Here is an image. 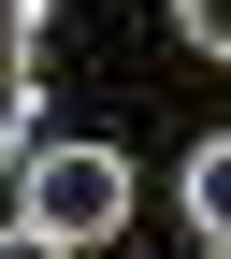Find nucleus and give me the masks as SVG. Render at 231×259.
I'll return each instance as SVG.
<instances>
[{"mask_svg":"<svg viewBox=\"0 0 231 259\" xmlns=\"http://www.w3.org/2000/svg\"><path fill=\"white\" fill-rule=\"evenodd\" d=\"M174 29H188L203 58H231V0H174Z\"/></svg>","mask_w":231,"mask_h":259,"instance_id":"obj_4","label":"nucleus"},{"mask_svg":"<svg viewBox=\"0 0 231 259\" xmlns=\"http://www.w3.org/2000/svg\"><path fill=\"white\" fill-rule=\"evenodd\" d=\"M188 216H203V245H231V130L188 144Z\"/></svg>","mask_w":231,"mask_h":259,"instance_id":"obj_3","label":"nucleus"},{"mask_svg":"<svg viewBox=\"0 0 231 259\" xmlns=\"http://www.w3.org/2000/svg\"><path fill=\"white\" fill-rule=\"evenodd\" d=\"M203 259H231V245H203Z\"/></svg>","mask_w":231,"mask_h":259,"instance_id":"obj_6","label":"nucleus"},{"mask_svg":"<svg viewBox=\"0 0 231 259\" xmlns=\"http://www.w3.org/2000/svg\"><path fill=\"white\" fill-rule=\"evenodd\" d=\"M0 259H73V245H58V231H29V216H15V231H0Z\"/></svg>","mask_w":231,"mask_h":259,"instance_id":"obj_5","label":"nucleus"},{"mask_svg":"<svg viewBox=\"0 0 231 259\" xmlns=\"http://www.w3.org/2000/svg\"><path fill=\"white\" fill-rule=\"evenodd\" d=\"M15 216L58 231V245L130 231V158H116V144H29V158H15Z\"/></svg>","mask_w":231,"mask_h":259,"instance_id":"obj_1","label":"nucleus"},{"mask_svg":"<svg viewBox=\"0 0 231 259\" xmlns=\"http://www.w3.org/2000/svg\"><path fill=\"white\" fill-rule=\"evenodd\" d=\"M44 29H58V0H0V173H15L29 144H44Z\"/></svg>","mask_w":231,"mask_h":259,"instance_id":"obj_2","label":"nucleus"}]
</instances>
